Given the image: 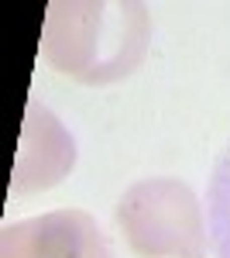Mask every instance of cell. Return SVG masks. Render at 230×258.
Here are the masks:
<instances>
[{
    "label": "cell",
    "mask_w": 230,
    "mask_h": 258,
    "mask_svg": "<svg viewBox=\"0 0 230 258\" xmlns=\"http://www.w3.org/2000/svg\"><path fill=\"white\" fill-rule=\"evenodd\" d=\"M114 217L137 258H206V210L182 179H137L120 193Z\"/></svg>",
    "instance_id": "7a4b0ae2"
},
{
    "label": "cell",
    "mask_w": 230,
    "mask_h": 258,
    "mask_svg": "<svg viewBox=\"0 0 230 258\" xmlns=\"http://www.w3.org/2000/svg\"><path fill=\"white\" fill-rule=\"evenodd\" d=\"M76 165V138L38 100H28L11 172V197H31L58 186Z\"/></svg>",
    "instance_id": "277c9868"
},
{
    "label": "cell",
    "mask_w": 230,
    "mask_h": 258,
    "mask_svg": "<svg viewBox=\"0 0 230 258\" xmlns=\"http://www.w3.org/2000/svg\"><path fill=\"white\" fill-rule=\"evenodd\" d=\"M151 48V14L137 0H52L41 28L45 62L86 86L134 76Z\"/></svg>",
    "instance_id": "6da1fadb"
},
{
    "label": "cell",
    "mask_w": 230,
    "mask_h": 258,
    "mask_svg": "<svg viewBox=\"0 0 230 258\" xmlns=\"http://www.w3.org/2000/svg\"><path fill=\"white\" fill-rule=\"evenodd\" d=\"M206 227L213 258H230V145L220 152L206 186Z\"/></svg>",
    "instance_id": "5b68a950"
},
{
    "label": "cell",
    "mask_w": 230,
    "mask_h": 258,
    "mask_svg": "<svg viewBox=\"0 0 230 258\" xmlns=\"http://www.w3.org/2000/svg\"><path fill=\"white\" fill-rule=\"evenodd\" d=\"M0 258H114V244L93 214L65 207L4 224Z\"/></svg>",
    "instance_id": "3957f363"
}]
</instances>
